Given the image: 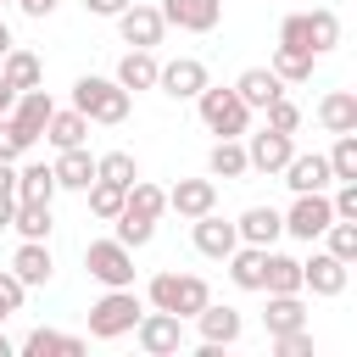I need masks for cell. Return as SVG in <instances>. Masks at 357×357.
Segmentation results:
<instances>
[{"label": "cell", "mask_w": 357, "mask_h": 357, "mask_svg": "<svg viewBox=\"0 0 357 357\" xmlns=\"http://www.w3.org/2000/svg\"><path fill=\"white\" fill-rule=\"evenodd\" d=\"M11 195H17V201H56V173H50V162H28V167H17Z\"/></svg>", "instance_id": "27"}, {"label": "cell", "mask_w": 357, "mask_h": 357, "mask_svg": "<svg viewBox=\"0 0 357 357\" xmlns=\"http://www.w3.org/2000/svg\"><path fill=\"white\" fill-rule=\"evenodd\" d=\"M206 84H212V78H206V61H201V56H173V61L156 67V89L173 95V100H195Z\"/></svg>", "instance_id": "9"}, {"label": "cell", "mask_w": 357, "mask_h": 357, "mask_svg": "<svg viewBox=\"0 0 357 357\" xmlns=\"http://www.w3.org/2000/svg\"><path fill=\"white\" fill-rule=\"evenodd\" d=\"M128 89L117 84V78H95V73H84L78 84H73V106L89 117V123H106V128H117V123H128Z\"/></svg>", "instance_id": "1"}, {"label": "cell", "mask_w": 357, "mask_h": 357, "mask_svg": "<svg viewBox=\"0 0 357 357\" xmlns=\"http://www.w3.org/2000/svg\"><path fill=\"white\" fill-rule=\"evenodd\" d=\"M123 212L162 218V212H167V190H162V184H145V178H134V184H128V195H123Z\"/></svg>", "instance_id": "32"}, {"label": "cell", "mask_w": 357, "mask_h": 357, "mask_svg": "<svg viewBox=\"0 0 357 357\" xmlns=\"http://www.w3.org/2000/svg\"><path fill=\"white\" fill-rule=\"evenodd\" d=\"M84 268H89V279H100L106 290H117V284H134V251L112 234V240H89L84 245Z\"/></svg>", "instance_id": "5"}, {"label": "cell", "mask_w": 357, "mask_h": 357, "mask_svg": "<svg viewBox=\"0 0 357 357\" xmlns=\"http://www.w3.org/2000/svg\"><path fill=\"white\" fill-rule=\"evenodd\" d=\"M145 301L162 307V312H173V318H195V312L212 301V290H206L201 273H156V279L145 284Z\"/></svg>", "instance_id": "2"}, {"label": "cell", "mask_w": 357, "mask_h": 357, "mask_svg": "<svg viewBox=\"0 0 357 357\" xmlns=\"http://www.w3.org/2000/svg\"><path fill=\"white\" fill-rule=\"evenodd\" d=\"M195 329H201V346H234L240 340V312L234 307H218V301H206L201 312H195Z\"/></svg>", "instance_id": "18"}, {"label": "cell", "mask_w": 357, "mask_h": 357, "mask_svg": "<svg viewBox=\"0 0 357 357\" xmlns=\"http://www.w3.org/2000/svg\"><path fill=\"white\" fill-rule=\"evenodd\" d=\"M318 123H324L329 134H357V95H351V89H329V95L318 100Z\"/></svg>", "instance_id": "22"}, {"label": "cell", "mask_w": 357, "mask_h": 357, "mask_svg": "<svg viewBox=\"0 0 357 357\" xmlns=\"http://www.w3.org/2000/svg\"><path fill=\"white\" fill-rule=\"evenodd\" d=\"M262 112H268V128H279V134H296V128H301V106H296L290 95H273Z\"/></svg>", "instance_id": "42"}, {"label": "cell", "mask_w": 357, "mask_h": 357, "mask_svg": "<svg viewBox=\"0 0 357 357\" xmlns=\"http://www.w3.org/2000/svg\"><path fill=\"white\" fill-rule=\"evenodd\" d=\"M212 206H218V178H178L167 190V212H178V218H201Z\"/></svg>", "instance_id": "16"}, {"label": "cell", "mask_w": 357, "mask_h": 357, "mask_svg": "<svg viewBox=\"0 0 357 357\" xmlns=\"http://www.w3.org/2000/svg\"><path fill=\"white\" fill-rule=\"evenodd\" d=\"M95 178H112V184H134L139 178V162L128 156V151H106V156H95Z\"/></svg>", "instance_id": "35"}, {"label": "cell", "mask_w": 357, "mask_h": 357, "mask_svg": "<svg viewBox=\"0 0 357 357\" xmlns=\"http://www.w3.org/2000/svg\"><path fill=\"white\" fill-rule=\"evenodd\" d=\"M234 229H240L245 245H273V240L284 234V212H273V206H245Z\"/></svg>", "instance_id": "20"}, {"label": "cell", "mask_w": 357, "mask_h": 357, "mask_svg": "<svg viewBox=\"0 0 357 357\" xmlns=\"http://www.w3.org/2000/svg\"><path fill=\"white\" fill-rule=\"evenodd\" d=\"M6 50H11V28L0 22V56H6Z\"/></svg>", "instance_id": "51"}, {"label": "cell", "mask_w": 357, "mask_h": 357, "mask_svg": "<svg viewBox=\"0 0 357 357\" xmlns=\"http://www.w3.org/2000/svg\"><path fill=\"white\" fill-rule=\"evenodd\" d=\"M156 50H128L123 61H117V84L134 95V89H156Z\"/></svg>", "instance_id": "26"}, {"label": "cell", "mask_w": 357, "mask_h": 357, "mask_svg": "<svg viewBox=\"0 0 357 357\" xmlns=\"http://www.w3.org/2000/svg\"><path fill=\"white\" fill-rule=\"evenodd\" d=\"M22 296H28V284H22L11 268H0V307H6V312H17V307H22Z\"/></svg>", "instance_id": "44"}, {"label": "cell", "mask_w": 357, "mask_h": 357, "mask_svg": "<svg viewBox=\"0 0 357 357\" xmlns=\"http://www.w3.org/2000/svg\"><path fill=\"white\" fill-rule=\"evenodd\" d=\"M329 223H335L329 190H307V195H296V201H290V212H284V234H296V240H307V245H312Z\"/></svg>", "instance_id": "8"}, {"label": "cell", "mask_w": 357, "mask_h": 357, "mask_svg": "<svg viewBox=\"0 0 357 357\" xmlns=\"http://www.w3.org/2000/svg\"><path fill=\"white\" fill-rule=\"evenodd\" d=\"M139 312H145V301L134 296V284H117L89 307V335L95 340H117V335H128L139 324Z\"/></svg>", "instance_id": "4"}, {"label": "cell", "mask_w": 357, "mask_h": 357, "mask_svg": "<svg viewBox=\"0 0 357 357\" xmlns=\"http://www.w3.org/2000/svg\"><path fill=\"white\" fill-rule=\"evenodd\" d=\"M0 357H11V340H6V335H0Z\"/></svg>", "instance_id": "52"}, {"label": "cell", "mask_w": 357, "mask_h": 357, "mask_svg": "<svg viewBox=\"0 0 357 357\" xmlns=\"http://www.w3.org/2000/svg\"><path fill=\"white\" fill-rule=\"evenodd\" d=\"M234 95H240V100H245L251 112H262V106H268L273 95H284V84L273 78V67H245V73L234 78Z\"/></svg>", "instance_id": "21"}, {"label": "cell", "mask_w": 357, "mask_h": 357, "mask_svg": "<svg viewBox=\"0 0 357 357\" xmlns=\"http://www.w3.org/2000/svg\"><path fill=\"white\" fill-rule=\"evenodd\" d=\"M84 195H89V212L112 223V218L123 212V195H128V190H123V184H112V178H95V184L84 190Z\"/></svg>", "instance_id": "36"}, {"label": "cell", "mask_w": 357, "mask_h": 357, "mask_svg": "<svg viewBox=\"0 0 357 357\" xmlns=\"http://www.w3.org/2000/svg\"><path fill=\"white\" fill-rule=\"evenodd\" d=\"M318 240H324V251H329V257H340V262H357V223L335 218V223H329Z\"/></svg>", "instance_id": "37"}, {"label": "cell", "mask_w": 357, "mask_h": 357, "mask_svg": "<svg viewBox=\"0 0 357 357\" xmlns=\"http://www.w3.org/2000/svg\"><path fill=\"white\" fill-rule=\"evenodd\" d=\"M50 112H56L50 89H17V100H11V112H6V123L17 128L22 151H28L33 139H45V123H50Z\"/></svg>", "instance_id": "7"}, {"label": "cell", "mask_w": 357, "mask_h": 357, "mask_svg": "<svg viewBox=\"0 0 357 357\" xmlns=\"http://www.w3.org/2000/svg\"><path fill=\"white\" fill-rule=\"evenodd\" d=\"M206 173H212V178H245V173H251V167H245V145H240V139H218L212 156H206Z\"/></svg>", "instance_id": "30"}, {"label": "cell", "mask_w": 357, "mask_h": 357, "mask_svg": "<svg viewBox=\"0 0 357 357\" xmlns=\"http://www.w3.org/2000/svg\"><path fill=\"white\" fill-rule=\"evenodd\" d=\"M17 156H22V139H17V128L0 117V162H17Z\"/></svg>", "instance_id": "45"}, {"label": "cell", "mask_w": 357, "mask_h": 357, "mask_svg": "<svg viewBox=\"0 0 357 357\" xmlns=\"http://www.w3.org/2000/svg\"><path fill=\"white\" fill-rule=\"evenodd\" d=\"M312 61H318V56H301V50H284V45H279V50H273V78H279V84H307V78H312Z\"/></svg>", "instance_id": "34"}, {"label": "cell", "mask_w": 357, "mask_h": 357, "mask_svg": "<svg viewBox=\"0 0 357 357\" xmlns=\"http://www.w3.org/2000/svg\"><path fill=\"white\" fill-rule=\"evenodd\" d=\"M123 6H134V0H84V11H89V17H117Z\"/></svg>", "instance_id": "46"}, {"label": "cell", "mask_w": 357, "mask_h": 357, "mask_svg": "<svg viewBox=\"0 0 357 357\" xmlns=\"http://www.w3.org/2000/svg\"><path fill=\"white\" fill-rule=\"evenodd\" d=\"M195 106H201V123H206L218 139H240V134L251 128V106H245L234 89H223V84H206V89L195 95Z\"/></svg>", "instance_id": "3"}, {"label": "cell", "mask_w": 357, "mask_h": 357, "mask_svg": "<svg viewBox=\"0 0 357 357\" xmlns=\"http://www.w3.org/2000/svg\"><path fill=\"white\" fill-rule=\"evenodd\" d=\"M273 351H279V357H312V329L301 324V329H284V335H273Z\"/></svg>", "instance_id": "43"}, {"label": "cell", "mask_w": 357, "mask_h": 357, "mask_svg": "<svg viewBox=\"0 0 357 357\" xmlns=\"http://www.w3.org/2000/svg\"><path fill=\"white\" fill-rule=\"evenodd\" d=\"M117 33H123V45H134V50H156L162 45V33H167V22H162V11L156 6H123L117 11Z\"/></svg>", "instance_id": "10"}, {"label": "cell", "mask_w": 357, "mask_h": 357, "mask_svg": "<svg viewBox=\"0 0 357 357\" xmlns=\"http://www.w3.org/2000/svg\"><path fill=\"white\" fill-rule=\"evenodd\" d=\"M262 290H268V296H296V290H301V262L268 245V262H262Z\"/></svg>", "instance_id": "24"}, {"label": "cell", "mask_w": 357, "mask_h": 357, "mask_svg": "<svg viewBox=\"0 0 357 357\" xmlns=\"http://www.w3.org/2000/svg\"><path fill=\"white\" fill-rule=\"evenodd\" d=\"M22 351H28V357H45V351H67V357H78L84 340H78V335H61V329H33V335L22 340Z\"/></svg>", "instance_id": "33"}, {"label": "cell", "mask_w": 357, "mask_h": 357, "mask_svg": "<svg viewBox=\"0 0 357 357\" xmlns=\"http://www.w3.org/2000/svg\"><path fill=\"white\" fill-rule=\"evenodd\" d=\"M290 156H296V139L279 134V128H262V134H251V145H245V167H251V173H279Z\"/></svg>", "instance_id": "14"}, {"label": "cell", "mask_w": 357, "mask_h": 357, "mask_svg": "<svg viewBox=\"0 0 357 357\" xmlns=\"http://www.w3.org/2000/svg\"><path fill=\"white\" fill-rule=\"evenodd\" d=\"M11 100H17V89H11V84H6V78H0V117H6V112H11Z\"/></svg>", "instance_id": "50"}, {"label": "cell", "mask_w": 357, "mask_h": 357, "mask_svg": "<svg viewBox=\"0 0 357 357\" xmlns=\"http://www.w3.org/2000/svg\"><path fill=\"white\" fill-rule=\"evenodd\" d=\"M11 184H17V162H0V195H11Z\"/></svg>", "instance_id": "48"}, {"label": "cell", "mask_w": 357, "mask_h": 357, "mask_svg": "<svg viewBox=\"0 0 357 357\" xmlns=\"http://www.w3.org/2000/svg\"><path fill=\"white\" fill-rule=\"evenodd\" d=\"M301 324H307L301 290H296V296H268V312H262V329H268V335H284V329H301Z\"/></svg>", "instance_id": "28"}, {"label": "cell", "mask_w": 357, "mask_h": 357, "mask_svg": "<svg viewBox=\"0 0 357 357\" xmlns=\"http://www.w3.org/2000/svg\"><path fill=\"white\" fill-rule=\"evenodd\" d=\"M279 173H284V184H290L296 195H307V190H329V184H335V173H329V156H318V151H307V156L296 151V156H290Z\"/></svg>", "instance_id": "15"}, {"label": "cell", "mask_w": 357, "mask_h": 357, "mask_svg": "<svg viewBox=\"0 0 357 357\" xmlns=\"http://www.w3.org/2000/svg\"><path fill=\"white\" fill-rule=\"evenodd\" d=\"M45 139L56 145V151H67V145H84L89 139V117L73 106V112H50V123H45Z\"/></svg>", "instance_id": "29"}, {"label": "cell", "mask_w": 357, "mask_h": 357, "mask_svg": "<svg viewBox=\"0 0 357 357\" xmlns=\"http://www.w3.org/2000/svg\"><path fill=\"white\" fill-rule=\"evenodd\" d=\"M128 335L139 340L145 357H173V351H184V318H173V312H162V307L139 312V324H134Z\"/></svg>", "instance_id": "6"}, {"label": "cell", "mask_w": 357, "mask_h": 357, "mask_svg": "<svg viewBox=\"0 0 357 357\" xmlns=\"http://www.w3.org/2000/svg\"><path fill=\"white\" fill-rule=\"evenodd\" d=\"M307 22H312V50H318V56L340 45V17H335L329 6H318V11H307Z\"/></svg>", "instance_id": "40"}, {"label": "cell", "mask_w": 357, "mask_h": 357, "mask_svg": "<svg viewBox=\"0 0 357 357\" xmlns=\"http://www.w3.org/2000/svg\"><path fill=\"white\" fill-rule=\"evenodd\" d=\"M11 212H17V195H0V229H11Z\"/></svg>", "instance_id": "49"}, {"label": "cell", "mask_w": 357, "mask_h": 357, "mask_svg": "<svg viewBox=\"0 0 357 357\" xmlns=\"http://www.w3.org/2000/svg\"><path fill=\"white\" fill-rule=\"evenodd\" d=\"M112 223H117V240H123L128 251L151 245V234H156V218H139V212H117Z\"/></svg>", "instance_id": "39"}, {"label": "cell", "mask_w": 357, "mask_h": 357, "mask_svg": "<svg viewBox=\"0 0 357 357\" xmlns=\"http://www.w3.org/2000/svg\"><path fill=\"white\" fill-rule=\"evenodd\" d=\"M0 78H6L11 89H39L45 67H39V56H33V50H17V45H11V50L0 56Z\"/></svg>", "instance_id": "25"}, {"label": "cell", "mask_w": 357, "mask_h": 357, "mask_svg": "<svg viewBox=\"0 0 357 357\" xmlns=\"http://www.w3.org/2000/svg\"><path fill=\"white\" fill-rule=\"evenodd\" d=\"M17 6H22L28 17H50V11H56V0H17Z\"/></svg>", "instance_id": "47"}, {"label": "cell", "mask_w": 357, "mask_h": 357, "mask_svg": "<svg viewBox=\"0 0 357 357\" xmlns=\"http://www.w3.org/2000/svg\"><path fill=\"white\" fill-rule=\"evenodd\" d=\"M50 173H56V190H89V184H95V156H89V145H67V151L50 162Z\"/></svg>", "instance_id": "19"}, {"label": "cell", "mask_w": 357, "mask_h": 357, "mask_svg": "<svg viewBox=\"0 0 357 357\" xmlns=\"http://www.w3.org/2000/svg\"><path fill=\"white\" fill-rule=\"evenodd\" d=\"M156 11L167 28H184V33H212L223 22V0H162Z\"/></svg>", "instance_id": "12"}, {"label": "cell", "mask_w": 357, "mask_h": 357, "mask_svg": "<svg viewBox=\"0 0 357 357\" xmlns=\"http://www.w3.org/2000/svg\"><path fill=\"white\" fill-rule=\"evenodd\" d=\"M279 45H284V50H301V56H318V50H312V22H307V11H290V17L279 22Z\"/></svg>", "instance_id": "38"}, {"label": "cell", "mask_w": 357, "mask_h": 357, "mask_svg": "<svg viewBox=\"0 0 357 357\" xmlns=\"http://www.w3.org/2000/svg\"><path fill=\"white\" fill-rule=\"evenodd\" d=\"M190 223H195V234H190V240H195V251H201V257H212V262H223V257L240 245V229H234L229 218H218V206H212V212H201V218H190Z\"/></svg>", "instance_id": "13"}, {"label": "cell", "mask_w": 357, "mask_h": 357, "mask_svg": "<svg viewBox=\"0 0 357 357\" xmlns=\"http://www.w3.org/2000/svg\"><path fill=\"white\" fill-rule=\"evenodd\" d=\"M223 262H229V279H234L240 290H262V262H268V245H245V240H240Z\"/></svg>", "instance_id": "23"}, {"label": "cell", "mask_w": 357, "mask_h": 357, "mask_svg": "<svg viewBox=\"0 0 357 357\" xmlns=\"http://www.w3.org/2000/svg\"><path fill=\"white\" fill-rule=\"evenodd\" d=\"M6 318H11V312H6V307H0V324H6Z\"/></svg>", "instance_id": "53"}, {"label": "cell", "mask_w": 357, "mask_h": 357, "mask_svg": "<svg viewBox=\"0 0 357 357\" xmlns=\"http://www.w3.org/2000/svg\"><path fill=\"white\" fill-rule=\"evenodd\" d=\"M11 273L33 290V284H50V273H56V257H50V240H22L17 245V257H11Z\"/></svg>", "instance_id": "17"}, {"label": "cell", "mask_w": 357, "mask_h": 357, "mask_svg": "<svg viewBox=\"0 0 357 357\" xmlns=\"http://www.w3.org/2000/svg\"><path fill=\"white\" fill-rule=\"evenodd\" d=\"M346 284H351V262H340L329 251H312L301 262V290H312V296H346Z\"/></svg>", "instance_id": "11"}, {"label": "cell", "mask_w": 357, "mask_h": 357, "mask_svg": "<svg viewBox=\"0 0 357 357\" xmlns=\"http://www.w3.org/2000/svg\"><path fill=\"white\" fill-rule=\"evenodd\" d=\"M11 229H17L22 240H50V201H17Z\"/></svg>", "instance_id": "31"}, {"label": "cell", "mask_w": 357, "mask_h": 357, "mask_svg": "<svg viewBox=\"0 0 357 357\" xmlns=\"http://www.w3.org/2000/svg\"><path fill=\"white\" fill-rule=\"evenodd\" d=\"M329 173H335V184H340V178H357V134H335Z\"/></svg>", "instance_id": "41"}]
</instances>
